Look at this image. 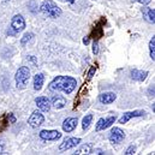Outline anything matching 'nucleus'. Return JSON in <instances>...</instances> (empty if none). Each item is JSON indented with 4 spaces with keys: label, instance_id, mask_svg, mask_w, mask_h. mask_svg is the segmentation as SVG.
<instances>
[{
    "label": "nucleus",
    "instance_id": "obj_1",
    "mask_svg": "<svg viewBox=\"0 0 155 155\" xmlns=\"http://www.w3.org/2000/svg\"><path fill=\"white\" fill-rule=\"evenodd\" d=\"M77 85V81L69 76H58L49 83V89L52 91H64L65 94H71Z\"/></svg>",
    "mask_w": 155,
    "mask_h": 155
},
{
    "label": "nucleus",
    "instance_id": "obj_2",
    "mask_svg": "<svg viewBox=\"0 0 155 155\" xmlns=\"http://www.w3.org/2000/svg\"><path fill=\"white\" fill-rule=\"evenodd\" d=\"M40 11L49 18H58L61 16V8L52 0H45L40 6Z\"/></svg>",
    "mask_w": 155,
    "mask_h": 155
},
{
    "label": "nucleus",
    "instance_id": "obj_3",
    "mask_svg": "<svg viewBox=\"0 0 155 155\" xmlns=\"http://www.w3.org/2000/svg\"><path fill=\"white\" fill-rule=\"evenodd\" d=\"M16 87L18 89H24L30 79V70L27 66H21L16 72Z\"/></svg>",
    "mask_w": 155,
    "mask_h": 155
},
{
    "label": "nucleus",
    "instance_id": "obj_4",
    "mask_svg": "<svg viewBox=\"0 0 155 155\" xmlns=\"http://www.w3.org/2000/svg\"><path fill=\"white\" fill-rule=\"evenodd\" d=\"M117 120V116H110L107 118H100L96 123V126H95V130L96 131H102V130H106L108 129L110 126H112V124H114V121Z\"/></svg>",
    "mask_w": 155,
    "mask_h": 155
},
{
    "label": "nucleus",
    "instance_id": "obj_5",
    "mask_svg": "<svg viewBox=\"0 0 155 155\" xmlns=\"http://www.w3.org/2000/svg\"><path fill=\"white\" fill-rule=\"evenodd\" d=\"M43 121H45V117L41 113L40 110L39 111H34L31 113V116L29 117V119H28V124L31 127H39L43 124Z\"/></svg>",
    "mask_w": 155,
    "mask_h": 155
},
{
    "label": "nucleus",
    "instance_id": "obj_6",
    "mask_svg": "<svg viewBox=\"0 0 155 155\" xmlns=\"http://www.w3.org/2000/svg\"><path fill=\"white\" fill-rule=\"evenodd\" d=\"M110 142L112 143V144H118V143H121L123 141H124V138H125V132L121 130V129H119V127H113L112 129V131H111V134H110Z\"/></svg>",
    "mask_w": 155,
    "mask_h": 155
},
{
    "label": "nucleus",
    "instance_id": "obj_7",
    "mask_svg": "<svg viewBox=\"0 0 155 155\" xmlns=\"http://www.w3.org/2000/svg\"><path fill=\"white\" fill-rule=\"evenodd\" d=\"M11 28L13 29L15 33H19L25 28V19L23 18L22 15L13 16V18L11 21Z\"/></svg>",
    "mask_w": 155,
    "mask_h": 155
},
{
    "label": "nucleus",
    "instance_id": "obj_8",
    "mask_svg": "<svg viewBox=\"0 0 155 155\" xmlns=\"http://www.w3.org/2000/svg\"><path fill=\"white\" fill-rule=\"evenodd\" d=\"M61 137V134L57 130H42L40 132V138L43 141H57Z\"/></svg>",
    "mask_w": 155,
    "mask_h": 155
},
{
    "label": "nucleus",
    "instance_id": "obj_9",
    "mask_svg": "<svg viewBox=\"0 0 155 155\" xmlns=\"http://www.w3.org/2000/svg\"><path fill=\"white\" fill-rule=\"evenodd\" d=\"M35 104H36L38 108H39L41 112H48L51 110V107H52L49 99L46 97V96H39V97H36L35 99Z\"/></svg>",
    "mask_w": 155,
    "mask_h": 155
},
{
    "label": "nucleus",
    "instance_id": "obj_10",
    "mask_svg": "<svg viewBox=\"0 0 155 155\" xmlns=\"http://www.w3.org/2000/svg\"><path fill=\"white\" fill-rule=\"evenodd\" d=\"M79 143H81V138H76V137L68 138V140H65V141L60 144L59 150H60V152H63V150H69V149H71V148H75Z\"/></svg>",
    "mask_w": 155,
    "mask_h": 155
},
{
    "label": "nucleus",
    "instance_id": "obj_11",
    "mask_svg": "<svg viewBox=\"0 0 155 155\" xmlns=\"http://www.w3.org/2000/svg\"><path fill=\"white\" fill-rule=\"evenodd\" d=\"M146 114V112L144 111H141V110H137V111H132V112H125L121 118L119 119V123L120 124H126L130 119H132V118H136V117H142Z\"/></svg>",
    "mask_w": 155,
    "mask_h": 155
},
{
    "label": "nucleus",
    "instance_id": "obj_12",
    "mask_svg": "<svg viewBox=\"0 0 155 155\" xmlns=\"http://www.w3.org/2000/svg\"><path fill=\"white\" fill-rule=\"evenodd\" d=\"M78 124V120L77 118H66L63 123V130L65 132H71L76 129Z\"/></svg>",
    "mask_w": 155,
    "mask_h": 155
},
{
    "label": "nucleus",
    "instance_id": "obj_13",
    "mask_svg": "<svg viewBox=\"0 0 155 155\" xmlns=\"http://www.w3.org/2000/svg\"><path fill=\"white\" fill-rule=\"evenodd\" d=\"M117 99V95L114 93H104L99 96V101L104 105H110L112 102H114Z\"/></svg>",
    "mask_w": 155,
    "mask_h": 155
},
{
    "label": "nucleus",
    "instance_id": "obj_14",
    "mask_svg": "<svg viewBox=\"0 0 155 155\" xmlns=\"http://www.w3.org/2000/svg\"><path fill=\"white\" fill-rule=\"evenodd\" d=\"M142 15H143V18L149 22V23H155V11L154 8H150V7H143L142 8Z\"/></svg>",
    "mask_w": 155,
    "mask_h": 155
},
{
    "label": "nucleus",
    "instance_id": "obj_15",
    "mask_svg": "<svg viewBox=\"0 0 155 155\" xmlns=\"http://www.w3.org/2000/svg\"><path fill=\"white\" fill-rule=\"evenodd\" d=\"M51 105H52L55 110H61V108H64V107L66 106V100H65V97H63V96H60V95H57V96L53 97Z\"/></svg>",
    "mask_w": 155,
    "mask_h": 155
},
{
    "label": "nucleus",
    "instance_id": "obj_16",
    "mask_svg": "<svg viewBox=\"0 0 155 155\" xmlns=\"http://www.w3.org/2000/svg\"><path fill=\"white\" fill-rule=\"evenodd\" d=\"M130 76L132 79L137 81V82H143L147 76H148V71H142V70H132L130 72Z\"/></svg>",
    "mask_w": 155,
    "mask_h": 155
},
{
    "label": "nucleus",
    "instance_id": "obj_17",
    "mask_svg": "<svg viewBox=\"0 0 155 155\" xmlns=\"http://www.w3.org/2000/svg\"><path fill=\"white\" fill-rule=\"evenodd\" d=\"M43 82H45V75L43 74H36L34 76V89L36 91H39V90L42 89Z\"/></svg>",
    "mask_w": 155,
    "mask_h": 155
},
{
    "label": "nucleus",
    "instance_id": "obj_18",
    "mask_svg": "<svg viewBox=\"0 0 155 155\" xmlns=\"http://www.w3.org/2000/svg\"><path fill=\"white\" fill-rule=\"evenodd\" d=\"M91 149H93V146L90 144V143H87V144H83L79 149H77L74 154L76 155H81V154H90V152H91Z\"/></svg>",
    "mask_w": 155,
    "mask_h": 155
},
{
    "label": "nucleus",
    "instance_id": "obj_19",
    "mask_svg": "<svg viewBox=\"0 0 155 155\" xmlns=\"http://www.w3.org/2000/svg\"><path fill=\"white\" fill-rule=\"evenodd\" d=\"M91 120H93V114H87L82 120V129L83 130H88V127L91 124Z\"/></svg>",
    "mask_w": 155,
    "mask_h": 155
},
{
    "label": "nucleus",
    "instance_id": "obj_20",
    "mask_svg": "<svg viewBox=\"0 0 155 155\" xmlns=\"http://www.w3.org/2000/svg\"><path fill=\"white\" fill-rule=\"evenodd\" d=\"M149 54L150 58L153 59V61L155 60V38L153 36V39L149 41Z\"/></svg>",
    "mask_w": 155,
    "mask_h": 155
},
{
    "label": "nucleus",
    "instance_id": "obj_21",
    "mask_svg": "<svg viewBox=\"0 0 155 155\" xmlns=\"http://www.w3.org/2000/svg\"><path fill=\"white\" fill-rule=\"evenodd\" d=\"M33 39H34V34H33V33H27V34H24V36L22 38V40H21V43L24 46V45L29 43V42H30Z\"/></svg>",
    "mask_w": 155,
    "mask_h": 155
},
{
    "label": "nucleus",
    "instance_id": "obj_22",
    "mask_svg": "<svg viewBox=\"0 0 155 155\" xmlns=\"http://www.w3.org/2000/svg\"><path fill=\"white\" fill-rule=\"evenodd\" d=\"M28 7H29V10H30L33 13L38 12V4H36L35 0H30V1L28 2Z\"/></svg>",
    "mask_w": 155,
    "mask_h": 155
},
{
    "label": "nucleus",
    "instance_id": "obj_23",
    "mask_svg": "<svg viewBox=\"0 0 155 155\" xmlns=\"http://www.w3.org/2000/svg\"><path fill=\"white\" fill-rule=\"evenodd\" d=\"M135 152H136V148H135L134 146H130V147L125 150V153H124V154L125 155H134L135 154Z\"/></svg>",
    "mask_w": 155,
    "mask_h": 155
},
{
    "label": "nucleus",
    "instance_id": "obj_24",
    "mask_svg": "<svg viewBox=\"0 0 155 155\" xmlns=\"http://www.w3.org/2000/svg\"><path fill=\"white\" fill-rule=\"evenodd\" d=\"M93 53H94V54H97V53H99V45H97L96 41L93 43Z\"/></svg>",
    "mask_w": 155,
    "mask_h": 155
},
{
    "label": "nucleus",
    "instance_id": "obj_25",
    "mask_svg": "<svg viewBox=\"0 0 155 155\" xmlns=\"http://www.w3.org/2000/svg\"><path fill=\"white\" fill-rule=\"evenodd\" d=\"M150 1L152 0H132V2H140L142 5H148V4H150Z\"/></svg>",
    "mask_w": 155,
    "mask_h": 155
},
{
    "label": "nucleus",
    "instance_id": "obj_26",
    "mask_svg": "<svg viewBox=\"0 0 155 155\" xmlns=\"http://www.w3.org/2000/svg\"><path fill=\"white\" fill-rule=\"evenodd\" d=\"M95 71H96V69H95V68H91V69H90V71H89V74H88V77L89 78L93 77V76H94V74H95Z\"/></svg>",
    "mask_w": 155,
    "mask_h": 155
},
{
    "label": "nucleus",
    "instance_id": "obj_27",
    "mask_svg": "<svg viewBox=\"0 0 155 155\" xmlns=\"http://www.w3.org/2000/svg\"><path fill=\"white\" fill-rule=\"evenodd\" d=\"M8 117H10V123H15V121H16V118L13 117V114H12V113H10V114H8Z\"/></svg>",
    "mask_w": 155,
    "mask_h": 155
},
{
    "label": "nucleus",
    "instance_id": "obj_28",
    "mask_svg": "<svg viewBox=\"0 0 155 155\" xmlns=\"http://www.w3.org/2000/svg\"><path fill=\"white\" fill-rule=\"evenodd\" d=\"M2 149H4V144H2V142H0V154L2 153Z\"/></svg>",
    "mask_w": 155,
    "mask_h": 155
},
{
    "label": "nucleus",
    "instance_id": "obj_29",
    "mask_svg": "<svg viewBox=\"0 0 155 155\" xmlns=\"http://www.w3.org/2000/svg\"><path fill=\"white\" fill-rule=\"evenodd\" d=\"M63 1H64V0H63ZM68 1H69V2H71V4H74V2H75V0H68Z\"/></svg>",
    "mask_w": 155,
    "mask_h": 155
}]
</instances>
